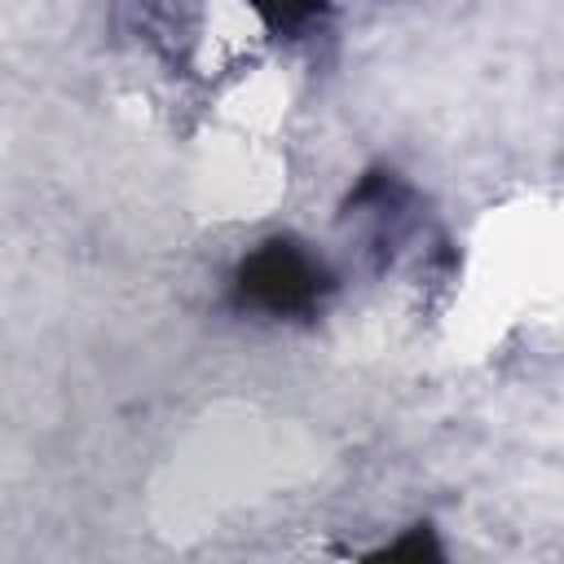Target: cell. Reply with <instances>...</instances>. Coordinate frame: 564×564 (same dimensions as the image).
<instances>
[{
    "instance_id": "cell-2",
    "label": "cell",
    "mask_w": 564,
    "mask_h": 564,
    "mask_svg": "<svg viewBox=\"0 0 564 564\" xmlns=\"http://www.w3.org/2000/svg\"><path fill=\"white\" fill-rule=\"evenodd\" d=\"M247 4L260 13L269 31H295L326 9V0H247Z\"/></svg>"
},
{
    "instance_id": "cell-1",
    "label": "cell",
    "mask_w": 564,
    "mask_h": 564,
    "mask_svg": "<svg viewBox=\"0 0 564 564\" xmlns=\"http://www.w3.org/2000/svg\"><path fill=\"white\" fill-rule=\"evenodd\" d=\"M322 291H326V278H322L317 260L304 256L295 242H282V238L256 247L238 264V295L251 308H264L278 317L308 313Z\"/></svg>"
},
{
    "instance_id": "cell-3",
    "label": "cell",
    "mask_w": 564,
    "mask_h": 564,
    "mask_svg": "<svg viewBox=\"0 0 564 564\" xmlns=\"http://www.w3.org/2000/svg\"><path fill=\"white\" fill-rule=\"evenodd\" d=\"M383 555H388V560H397V555H436V546H432V533H427V529H414L405 542L383 546Z\"/></svg>"
}]
</instances>
